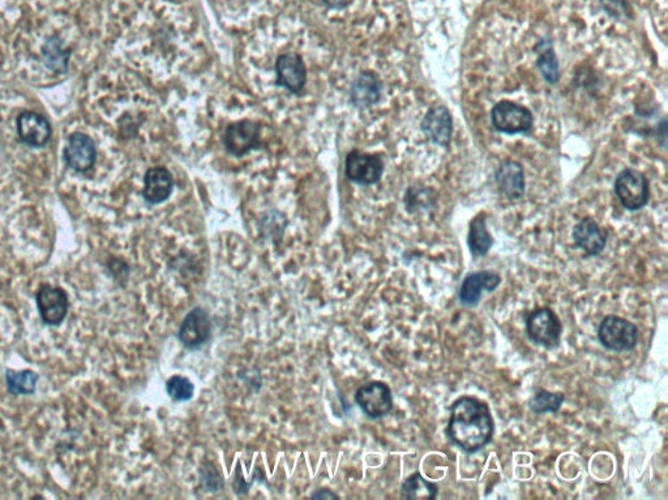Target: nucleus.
I'll return each instance as SVG.
<instances>
[{"label":"nucleus","mask_w":668,"mask_h":500,"mask_svg":"<svg viewBox=\"0 0 668 500\" xmlns=\"http://www.w3.org/2000/svg\"><path fill=\"white\" fill-rule=\"evenodd\" d=\"M493 430L495 424L486 403L471 396L453 403L447 434L457 447L467 453H478L492 441Z\"/></svg>","instance_id":"obj_1"},{"label":"nucleus","mask_w":668,"mask_h":500,"mask_svg":"<svg viewBox=\"0 0 668 500\" xmlns=\"http://www.w3.org/2000/svg\"><path fill=\"white\" fill-rule=\"evenodd\" d=\"M598 339L604 348L612 352H628L638 347L639 331L638 326L628 319L610 314L599 325Z\"/></svg>","instance_id":"obj_2"},{"label":"nucleus","mask_w":668,"mask_h":500,"mask_svg":"<svg viewBox=\"0 0 668 500\" xmlns=\"http://www.w3.org/2000/svg\"><path fill=\"white\" fill-rule=\"evenodd\" d=\"M527 334L536 345L552 350L561 344L562 325L555 311L538 308L527 316Z\"/></svg>","instance_id":"obj_3"},{"label":"nucleus","mask_w":668,"mask_h":500,"mask_svg":"<svg viewBox=\"0 0 668 500\" xmlns=\"http://www.w3.org/2000/svg\"><path fill=\"white\" fill-rule=\"evenodd\" d=\"M615 193L627 210H641L649 202V182L639 171L627 168L616 177Z\"/></svg>","instance_id":"obj_4"},{"label":"nucleus","mask_w":668,"mask_h":500,"mask_svg":"<svg viewBox=\"0 0 668 500\" xmlns=\"http://www.w3.org/2000/svg\"><path fill=\"white\" fill-rule=\"evenodd\" d=\"M491 122L493 128L501 133L527 132L533 127L532 111L515 102H499L491 110Z\"/></svg>","instance_id":"obj_5"},{"label":"nucleus","mask_w":668,"mask_h":500,"mask_svg":"<svg viewBox=\"0 0 668 500\" xmlns=\"http://www.w3.org/2000/svg\"><path fill=\"white\" fill-rule=\"evenodd\" d=\"M355 403L365 416L381 419L393 410V396L390 386L384 382L365 383L355 394Z\"/></svg>","instance_id":"obj_6"},{"label":"nucleus","mask_w":668,"mask_h":500,"mask_svg":"<svg viewBox=\"0 0 668 500\" xmlns=\"http://www.w3.org/2000/svg\"><path fill=\"white\" fill-rule=\"evenodd\" d=\"M212 336V322L210 314L202 308L196 307L184 317L179 328L178 338L183 347L190 351L204 347Z\"/></svg>","instance_id":"obj_7"},{"label":"nucleus","mask_w":668,"mask_h":500,"mask_svg":"<svg viewBox=\"0 0 668 500\" xmlns=\"http://www.w3.org/2000/svg\"><path fill=\"white\" fill-rule=\"evenodd\" d=\"M384 173L381 157L353 150L345 161V174L350 182L361 185L376 184Z\"/></svg>","instance_id":"obj_8"},{"label":"nucleus","mask_w":668,"mask_h":500,"mask_svg":"<svg viewBox=\"0 0 668 500\" xmlns=\"http://www.w3.org/2000/svg\"><path fill=\"white\" fill-rule=\"evenodd\" d=\"M36 300L39 316L45 325L59 326L64 321L70 309V300L63 288L42 284L39 288Z\"/></svg>","instance_id":"obj_9"},{"label":"nucleus","mask_w":668,"mask_h":500,"mask_svg":"<svg viewBox=\"0 0 668 500\" xmlns=\"http://www.w3.org/2000/svg\"><path fill=\"white\" fill-rule=\"evenodd\" d=\"M305 82H307V70L299 54L287 53L277 58V87L287 89L293 94H299L304 90Z\"/></svg>","instance_id":"obj_10"},{"label":"nucleus","mask_w":668,"mask_h":500,"mask_svg":"<svg viewBox=\"0 0 668 500\" xmlns=\"http://www.w3.org/2000/svg\"><path fill=\"white\" fill-rule=\"evenodd\" d=\"M260 125L253 120H241L228 125L224 134V145L228 153L244 157L259 147Z\"/></svg>","instance_id":"obj_11"},{"label":"nucleus","mask_w":668,"mask_h":500,"mask_svg":"<svg viewBox=\"0 0 668 500\" xmlns=\"http://www.w3.org/2000/svg\"><path fill=\"white\" fill-rule=\"evenodd\" d=\"M96 154L93 140L84 133L71 134L63 151L68 167L77 173H88L91 170L96 163Z\"/></svg>","instance_id":"obj_12"},{"label":"nucleus","mask_w":668,"mask_h":500,"mask_svg":"<svg viewBox=\"0 0 668 500\" xmlns=\"http://www.w3.org/2000/svg\"><path fill=\"white\" fill-rule=\"evenodd\" d=\"M501 276L493 271L484 270L469 274L459 288V301L465 307H475L484 291L493 292L501 285Z\"/></svg>","instance_id":"obj_13"},{"label":"nucleus","mask_w":668,"mask_h":500,"mask_svg":"<svg viewBox=\"0 0 668 500\" xmlns=\"http://www.w3.org/2000/svg\"><path fill=\"white\" fill-rule=\"evenodd\" d=\"M607 231L592 218L582 219L573 228V242L585 256H599L607 244Z\"/></svg>","instance_id":"obj_14"},{"label":"nucleus","mask_w":668,"mask_h":500,"mask_svg":"<svg viewBox=\"0 0 668 500\" xmlns=\"http://www.w3.org/2000/svg\"><path fill=\"white\" fill-rule=\"evenodd\" d=\"M17 133L24 144L42 148L51 139L50 123L39 114L24 113L17 118Z\"/></svg>","instance_id":"obj_15"},{"label":"nucleus","mask_w":668,"mask_h":500,"mask_svg":"<svg viewBox=\"0 0 668 500\" xmlns=\"http://www.w3.org/2000/svg\"><path fill=\"white\" fill-rule=\"evenodd\" d=\"M173 190V176L167 168L153 167L145 174L142 197L148 204L159 205L167 201Z\"/></svg>","instance_id":"obj_16"},{"label":"nucleus","mask_w":668,"mask_h":500,"mask_svg":"<svg viewBox=\"0 0 668 500\" xmlns=\"http://www.w3.org/2000/svg\"><path fill=\"white\" fill-rule=\"evenodd\" d=\"M422 130L431 141L447 147L452 134V118L450 111L444 106L431 108L422 123Z\"/></svg>","instance_id":"obj_17"},{"label":"nucleus","mask_w":668,"mask_h":500,"mask_svg":"<svg viewBox=\"0 0 668 500\" xmlns=\"http://www.w3.org/2000/svg\"><path fill=\"white\" fill-rule=\"evenodd\" d=\"M496 184L507 199H518L524 196L525 177L521 165L515 161H505L496 173Z\"/></svg>","instance_id":"obj_18"},{"label":"nucleus","mask_w":668,"mask_h":500,"mask_svg":"<svg viewBox=\"0 0 668 500\" xmlns=\"http://www.w3.org/2000/svg\"><path fill=\"white\" fill-rule=\"evenodd\" d=\"M381 97V82L376 74L364 72L354 80L350 99L356 107H370L378 104Z\"/></svg>","instance_id":"obj_19"},{"label":"nucleus","mask_w":668,"mask_h":500,"mask_svg":"<svg viewBox=\"0 0 668 500\" xmlns=\"http://www.w3.org/2000/svg\"><path fill=\"white\" fill-rule=\"evenodd\" d=\"M467 244H469L471 253L475 257L486 256L492 247V236L488 233L486 216L484 213L479 214L471 221Z\"/></svg>","instance_id":"obj_20"},{"label":"nucleus","mask_w":668,"mask_h":500,"mask_svg":"<svg viewBox=\"0 0 668 500\" xmlns=\"http://www.w3.org/2000/svg\"><path fill=\"white\" fill-rule=\"evenodd\" d=\"M439 487L433 482L427 481L422 477L421 473L411 474L405 479L401 486V496L404 499L411 500H431L438 496Z\"/></svg>","instance_id":"obj_21"},{"label":"nucleus","mask_w":668,"mask_h":500,"mask_svg":"<svg viewBox=\"0 0 668 500\" xmlns=\"http://www.w3.org/2000/svg\"><path fill=\"white\" fill-rule=\"evenodd\" d=\"M5 381L13 395H30L36 391L39 376L31 370H8Z\"/></svg>","instance_id":"obj_22"},{"label":"nucleus","mask_w":668,"mask_h":500,"mask_svg":"<svg viewBox=\"0 0 668 500\" xmlns=\"http://www.w3.org/2000/svg\"><path fill=\"white\" fill-rule=\"evenodd\" d=\"M565 395L562 393H551L547 390H538L529 402L530 410L536 414L555 413L561 408Z\"/></svg>","instance_id":"obj_23"},{"label":"nucleus","mask_w":668,"mask_h":500,"mask_svg":"<svg viewBox=\"0 0 668 500\" xmlns=\"http://www.w3.org/2000/svg\"><path fill=\"white\" fill-rule=\"evenodd\" d=\"M167 390L168 396L174 402H188L193 399V393H195V386L182 376H174L168 379L167 383Z\"/></svg>","instance_id":"obj_24"},{"label":"nucleus","mask_w":668,"mask_h":500,"mask_svg":"<svg viewBox=\"0 0 668 500\" xmlns=\"http://www.w3.org/2000/svg\"><path fill=\"white\" fill-rule=\"evenodd\" d=\"M538 67L544 73V79L551 84H555L559 80V63L556 60L555 54L550 44L544 47L541 55L538 58Z\"/></svg>","instance_id":"obj_25"},{"label":"nucleus","mask_w":668,"mask_h":500,"mask_svg":"<svg viewBox=\"0 0 668 500\" xmlns=\"http://www.w3.org/2000/svg\"><path fill=\"white\" fill-rule=\"evenodd\" d=\"M200 481L210 493H219L224 488L221 474L212 462H205L199 470Z\"/></svg>","instance_id":"obj_26"},{"label":"nucleus","mask_w":668,"mask_h":500,"mask_svg":"<svg viewBox=\"0 0 668 500\" xmlns=\"http://www.w3.org/2000/svg\"><path fill=\"white\" fill-rule=\"evenodd\" d=\"M313 498H315V499H338V496H337V494L332 493V491L328 490V488H321V490L316 491L315 494H313Z\"/></svg>","instance_id":"obj_27"}]
</instances>
